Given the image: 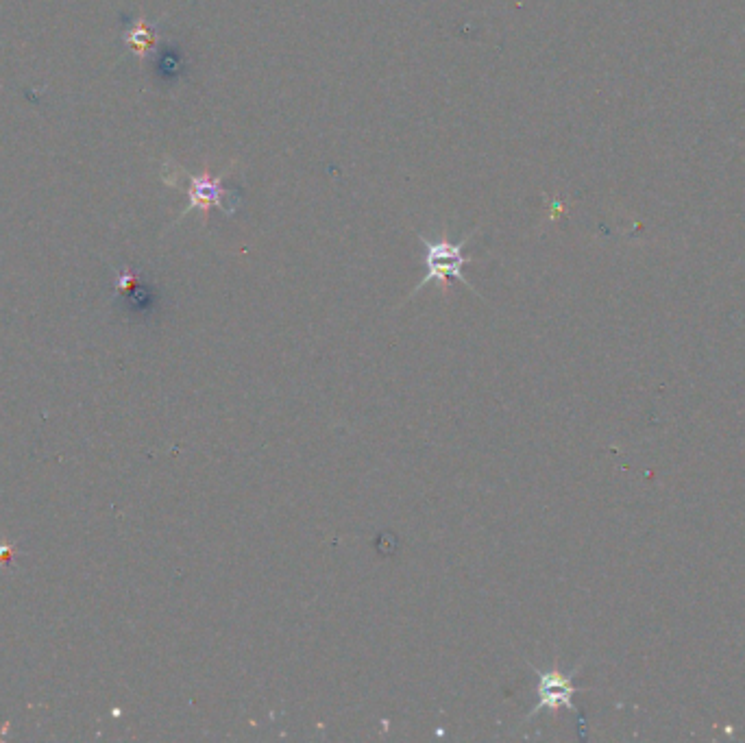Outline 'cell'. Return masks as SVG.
I'll list each match as a JSON object with an SVG mask.
<instances>
[{
	"mask_svg": "<svg viewBox=\"0 0 745 743\" xmlns=\"http://www.w3.org/2000/svg\"><path fill=\"white\" fill-rule=\"evenodd\" d=\"M155 33L146 27V24L140 20L133 24V27L125 33V42L136 51L140 57H144V53L149 51V48L155 44Z\"/></svg>",
	"mask_w": 745,
	"mask_h": 743,
	"instance_id": "4",
	"label": "cell"
},
{
	"mask_svg": "<svg viewBox=\"0 0 745 743\" xmlns=\"http://www.w3.org/2000/svg\"><path fill=\"white\" fill-rule=\"evenodd\" d=\"M473 234H475V231H473ZM473 234L464 236L460 242H449L445 236L438 238V240L419 236L421 245L425 249V253H423L425 275L419 282V286L412 290V295H417V292H421L427 284H432V282L447 286V279H456V282H462L464 286H469L473 290V286L467 282V277L462 275L464 266L471 264V258H469V255H464L462 249L471 240ZM473 292H478V290H473Z\"/></svg>",
	"mask_w": 745,
	"mask_h": 743,
	"instance_id": "1",
	"label": "cell"
},
{
	"mask_svg": "<svg viewBox=\"0 0 745 743\" xmlns=\"http://www.w3.org/2000/svg\"><path fill=\"white\" fill-rule=\"evenodd\" d=\"M536 674H539V704L534 706V711L528 717L539 715L541 711H576L573 709V696H576L578 689L573 687L571 676L560 672L558 667L549 669V672H539L536 669Z\"/></svg>",
	"mask_w": 745,
	"mask_h": 743,
	"instance_id": "3",
	"label": "cell"
},
{
	"mask_svg": "<svg viewBox=\"0 0 745 743\" xmlns=\"http://www.w3.org/2000/svg\"><path fill=\"white\" fill-rule=\"evenodd\" d=\"M231 168H234V166H229L223 175H212L210 166H205L201 175H188L186 170L181 168L183 177L188 179V199L190 201L186 205V210L179 214L175 225L181 221V218H186L190 212H197V210L203 214V223L207 225V218H210L212 207H218V210H223L227 216L234 214V210L227 207V203H225V199L229 197V192L223 188V177L229 173Z\"/></svg>",
	"mask_w": 745,
	"mask_h": 743,
	"instance_id": "2",
	"label": "cell"
}]
</instances>
